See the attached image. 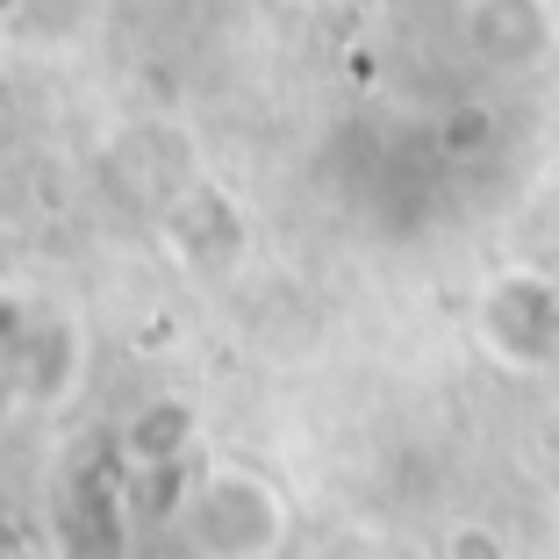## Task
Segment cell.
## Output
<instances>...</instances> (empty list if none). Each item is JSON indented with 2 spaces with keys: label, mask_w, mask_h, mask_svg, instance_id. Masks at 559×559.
<instances>
[{
  "label": "cell",
  "mask_w": 559,
  "mask_h": 559,
  "mask_svg": "<svg viewBox=\"0 0 559 559\" xmlns=\"http://www.w3.org/2000/svg\"><path fill=\"white\" fill-rule=\"evenodd\" d=\"M187 538L201 559H273L287 538V510L251 466L215 460L187 495Z\"/></svg>",
  "instance_id": "obj_1"
},
{
  "label": "cell",
  "mask_w": 559,
  "mask_h": 559,
  "mask_svg": "<svg viewBox=\"0 0 559 559\" xmlns=\"http://www.w3.org/2000/svg\"><path fill=\"white\" fill-rule=\"evenodd\" d=\"M187 430H194V416H187L180 402H158V409H144V416L130 424V452H136V466L180 460V452H187Z\"/></svg>",
  "instance_id": "obj_2"
}]
</instances>
